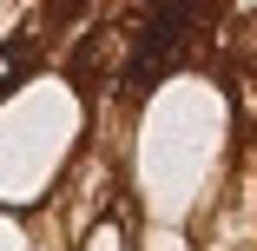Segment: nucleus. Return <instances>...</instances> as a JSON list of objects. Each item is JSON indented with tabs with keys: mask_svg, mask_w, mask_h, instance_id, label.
Listing matches in <instances>:
<instances>
[{
	"mask_svg": "<svg viewBox=\"0 0 257 251\" xmlns=\"http://www.w3.org/2000/svg\"><path fill=\"white\" fill-rule=\"evenodd\" d=\"M27 79V46L20 40H0V99H14Z\"/></svg>",
	"mask_w": 257,
	"mask_h": 251,
	"instance_id": "obj_1",
	"label": "nucleus"
}]
</instances>
